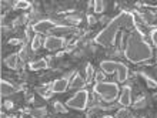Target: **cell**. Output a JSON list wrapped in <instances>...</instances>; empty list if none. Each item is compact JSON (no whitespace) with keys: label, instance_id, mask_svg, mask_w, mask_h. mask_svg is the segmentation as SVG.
<instances>
[{"label":"cell","instance_id":"6da1fadb","mask_svg":"<svg viewBox=\"0 0 157 118\" xmlns=\"http://www.w3.org/2000/svg\"><path fill=\"white\" fill-rule=\"evenodd\" d=\"M124 57L133 64L149 61L153 57V49L146 41L144 34L140 31V29H134L127 36L124 46Z\"/></svg>","mask_w":157,"mask_h":118},{"label":"cell","instance_id":"7a4b0ae2","mask_svg":"<svg viewBox=\"0 0 157 118\" xmlns=\"http://www.w3.org/2000/svg\"><path fill=\"white\" fill-rule=\"evenodd\" d=\"M121 27H124V29H127V30L137 29V24H136V20H134V14H133V13L121 12L120 14H117V16L96 36V43L100 46H103V47H110V46H113Z\"/></svg>","mask_w":157,"mask_h":118},{"label":"cell","instance_id":"3957f363","mask_svg":"<svg viewBox=\"0 0 157 118\" xmlns=\"http://www.w3.org/2000/svg\"><path fill=\"white\" fill-rule=\"evenodd\" d=\"M96 95H99L103 101L113 102L116 101L120 95V88L116 83L113 81H103V83H96L93 87Z\"/></svg>","mask_w":157,"mask_h":118},{"label":"cell","instance_id":"277c9868","mask_svg":"<svg viewBox=\"0 0 157 118\" xmlns=\"http://www.w3.org/2000/svg\"><path fill=\"white\" fill-rule=\"evenodd\" d=\"M100 68L104 74H116L117 80L120 83H124L128 78V67L120 61H113V60H104L100 63Z\"/></svg>","mask_w":157,"mask_h":118},{"label":"cell","instance_id":"5b68a950","mask_svg":"<svg viewBox=\"0 0 157 118\" xmlns=\"http://www.w3.org/2000/svg\"><path fill=\"white\" fill-rule=\"evenodd\" d=\"M89 95H90V94H89L87 90H78L73 97L69 98L66 101V107L71 108V110L84 111L87 104H89Z\"/></svg>","mask_w":157,"mask_h":118},{"label":"cell","instance_id":"8992f818","mask_svg":"<svg viewBox=\"0 0 157 118\" xmlns=\"http://www.w3.org/2000/svg\"><path fill=\"white\" fill-rule=\"evenodd\" d=\"M56 23L53 20H49V19H44V20H39L37 23H34L32 26V30H33L36 34H44V33L53 31L56 29Z\"/></svg>","mask_w":157,"mask_h":118},{"label":"cell","instance_id":"52a82bcc","mask_svg":"<svg viewBox=\"0 0 157 118\" xmlns=\"http://www.w3.org/2000/svg\"><path fill=\"white\" fill-rule=\"evenodd\" d=\"M64 44H66V41H64V39L63 37H59V36H49L44 39V43H43V46H44L46 50H49V51H56V50H60L62 47H64Z\"/></svg>","mask_w":157,"mask_h":118},{"label":"cell","instance_id":"ba28073f","mask_svg":"<svg viewBox=\"0 0 157 118\" xmlns=\"http://www.w3.org/2000/svg\"><path fill=\"white\" fill-rule=\"evenodd\" d=\"M19 91L14 84H12L10 81L7 80H2L0 81V94H2V97H9V95H13V94H16Z\"/></svg>","mask_w":157,"mask_h":118},{"label":"cell","instance_id":"9c48e42d","mask_svg":"<svg viewBox=\"0 0 157 118\" xmlns=\"http://www.w3.org/2000/svg\"><path fill=\"white\" fill-rule=\"evenodd\" d=\"M50 86H52V91L53 93H66L67 90L70 88V83H69L67 78H57Z\"/></svg>","mask_w":157,"mask_h":118},{"label":"cell","instance_id":"30bf717a","mask_svg":"<svg viewBox=\"0 0 157 118\" xmlns=\"http://www.w3.org/2000/svg\"><path fill=\"white\" fill-rule=\"evenodd\" d=\"M119 102H120V105H123V107H128L132 104V87L130 86H124L123 90L120 91Z\"/></svg>","mask_w":157,"mask_h":118},{"label":"cell","instance_id":"8fae6325","mask_svg":"<svg viewBox=\"0 0 157 118\" xmlns=\"http://www.w3.org/2000/svg\"><path fill=\"white\" fill-rule=\"evenodd\" d=\"M30 70L32 71H40V70H46L49 67V63L46 58H39V60H34L29 64Z\"/></svg>","mask_w":157,"mask_h":118},{"label":"cell","instance_id":"7c38bea8","mask_svg":"<svg viewBox=\"0 0 157 118\" xmlns=\"http://www.w3.org/2000/svg\"><path fill=\"white\" fill-rule=\"evenodd\" d=\"M86 80L80 76V74H76L75 77H73V80H71V83H70V88L71 90H83L84 88V86H86Z\"/></svg>","mask_w":157,"mask_h":118},{"label":"cell","instance_id":"4fadbf2b","mask_svg":"<svg viewBox=\"0 0 157 118\" xmlns=\"http://www.w3.org/2000/svg\"><path fill=\"white\" fill-rule=\"evenodd\" d=\"M19 61H20V57H19V54L13 53V54H10V56H7V57L4 58V64L7 65L9 68L16 70L17 65H19Z\"/></svg>","mask_w":157,"mask_h":118},{"label":"cell","instance_id":"5bb4252c","mask_svg":"<svg viewBox=\"0 0 157 118\" xmlns=\"http://www.w3.org/2000/svg\"><path fill=\"white\" fill-rule=\"evenodd\" d=\"M53 33H54V36L62 37V34H70V33H73V29L66 27V26H56V29L53 30Z\"/></svg>","mask_w":157,"mask_h":118},{"label":"cell","instance_id":"9a60e30c","mask_svg":"<svg viewBox=\"0 0 157 118\" xmlns=\"http://www.w3.org/2000/svg\"><path fill=\"white\" fill-rule=\"evenodd\" d=\"M139 74H140V77L143 78V80H144L146 84H147V86H149L150 88H157V81L154 80V78H151L150 76H147L146 73H141V71H140Z\"/></svg>","mask_w":157,"mask_h":118},{"label":"cell","instance_id":"2e32d148","mask_svg":"<svg viewBox=\"0 0 157 118\" xmlns=\"http://www.w3.org/2000/svg\"><path fill=\"white\" fill-rule=\"evenodd\" d=\"M43 46V39H41V34H36V36L32 39V50H39Z\"/></svg>","mask_w":157,"mask_h":118},{"label":"cell","instance_id":"e0dca14e","mask_svg":"<svg viewBox=\"0 0 157 118\" xmlns=\"http://www.w3.org/2000/svg\"><path fill=\"white\" fill-rule=\"evenodd\" d=\"M47 115V111H46L44 107H40V108H34L32 111V118H46Z\"/></svg>","mask_w":157,"mask_h":118},{"label":"cell","instance_id":"ac0fdd59","mask_svg":"<svg viewBox=\"0 0 157 118\" xmlns=\"http://www.w3.org/2000/svg\"><path fill=\"white\" fill-rule=\"evenodd\" d=\"M49 88H52V86H44V87H39L37 88V93L41 94L44 98H50L52 97V94H53V91L50 90V91H47Z\"/></svg>","mask_w":157,"mask_h":118},{"label":"cell","instance_id":"d6986e66","mask_svg":"<svg viewBox=\"0 0 157 118\" xmlns=\"http://www.w3.org/2000/svg\"><path fill=\"white\" fill-rule=\"evenodd\" d=\"M94 68H93V65L91 64H87L86 65V81L87 83H91L93 77H94Z\"/></svg>","mask_w":157,"mask_h":118},{"label":"cell","instance_id":"ffe728a7","mask_svg":"<svg viewBox=\"0 0 157 118\" xmlns=\"http://www.w3.org/2000/svg\"><path fill=\"white\" fill-rule=\"evenodd\" d=\"M146 104H147V100H146V97H140L139 100H137V101H134L133 107H134L136 110H140V108L146 107Z\"/></svg>","mask_w":157,"mask_h":118},{"label":"cell","instance_id":"44dd1931","mask_svg":"<svg viewBox=\"0 0 157 118\" xmlns=\"http://www.w3.org/2000/svg\"><path fill=\"white\" fill-rule=\"evenodd\" d=\"M53 107H54V111H57V112H62V114H64L66 112V105L64 104H62L60 101H54V104H53Z\"/></svg>","mask_w":157,"mask_h":118},{"label":"cell","instance_id":"7402d4cb","mask_svg":"<svg viewBox=\"0 0 157 118\" xmlns=\"http://www.w3.org/2000/svg\"><path fill=\"white\" fill-rule=\"evenodd\" d=\"M94 12L96 13H101L104 10V2H101V0H97V2H94Z\"/></svg>","mask_w":157,"mask_h":118},{"label":"cell","instance_id":"603a6c76","mask_svg":"<svg viewBox=\"0 0 157 118\" xmlns=\"http://www.w3.org/2000/svg\"><path fill=\"white\" fill-rule=\"evenodd\" d=\"M128 117H130V114H128V111L126 107H123L121 110H119L116 114V118H128Z\"/></svg>","mask_w":157,"mask_h":118},{"label":"cell","instance_id":"cb8c5ba5","mask_svg":"<svg viewBox=\"0 0 157 118\" xmlns=\"http://www.w3.org/2000/svg\"><path fill=\"white\" fill-rule=\"evenodd\" d=\"M30 2H27V0H19V2H16V7L17 9H29L30 7Z\"/></svg>","mask_w":157,"mask_h":118},{"label":"cell","instance_id":"d4e9b609","mask_svg":"<svg viewBox=\"0 0 157 118\" xmlns=\"http://www.w3.org/2000/svg\"><path fill=\"white\" fill-rule=\"evenodd\" d=\"M150 39H151V43L154 47H157V29H153L150 31Z\"/></svg>","mask_w":157,"mask_h":118},{"label":"cell","instance_id":"484cf974","mask_svg":"<svg viewBox=\"0 0 157 118\" xmlns=\"http://www.w3.org/2000/svg\"><path fill=\"white\" fill-rule=\"evenodd\" d=\"M104 77H106V74L103 73V71H99V73L94 74V80L96 83H103L104 81Z\"/></svg>","mask_w":157,"mask_h":118},{"label":"cell","instance_id":"4316f807","mask_svg":"<svg viewBox=\"0 0 157 118\" xmlns=\"http://www.w3.org/2000/svg\"><path fill=\"white\" fill-rule=\"evenodd\" d=\"M101 118H116V117H112V115H104V117H101Z\"/></svg>","mask_w":157,"mask_h":118}]
</instances>
